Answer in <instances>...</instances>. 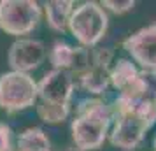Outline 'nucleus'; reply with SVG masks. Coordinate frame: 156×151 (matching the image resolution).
Masks as SVG:
<instances>
[{"instance_id": "1", "label": "nucleus", "mask_w": 156, "mask_h": 151, "mask_svg": "<svg viewBox=\"0 0 156 151\" xmlns=\"http://www.w3.org/2000/svg\"><path fill=\"white\" fill-rule=\"evenodd\" d=\"M114 123V113L111 104L97 97L84 99L77 104L76 116L70 123L72 141L84 151L98 149L105 142Z\"/></svg>"}, {"instance_id": "2", "label": "nucleus", "mask_w": 156, "mask_h": 151, "mask_svg": "<svg viewBox=\"0 0 156 151\" xmlns=\"http://www.w3.org/2000/svg\"><path fill=\"white\" fill-rule=\"evenodd\" d=\"M114 116L133 114L149 127L156 123V70H139L132 84L118 93L111 104Z\"/></svg>"}, {"instance_id": "3", "label": "nucleus", "mask_w": 156, "mask_h": 151, "mask_svg": "<svg viewBox=\"0 0 156 151\" xmlns=\"http://www.w3.org/2000/svg\"><path fill=\"white\" fill-rule=\"evenodd\" d=\"M109 27V16L98 2H84L74 13L69 21V30L83 48H91L104 39Z\"/></svg>"}, {"instance_id": "4", "label": "nucleus", "mask_w": 156, "mask_h": 151, "mask_svg": "<svg viewBox=\"0 0 156 151\" xmlns=\"http://www.w3.org/2000/svg\"><path fill=\"white\" fill-rule=\"evenodd\" d=\"M37 104V81L30 74L5 72L0 76V109L14 114Z\"/></svg>"}, {"instance_id": "5", "label": "nucleus", "mask_w": 156, "mask_h": 151, "mask_svg": "<svg viewBox=\"0 0 156 151\" xmlns=\"http://www.w3.org/2000/svg\"><path fill=\"white\" fill-rule=\"evenodd\" d=\"M42 16L35 0H0V30L21 39L34 32Z\"/></svg>"}, {"instance_id": "6", "label": "nucleus", "mask_w": 156, "mask_h": 151, "mask_svg": "<svg viewBox=\"0 0 156 151\" xmlns=\"http://www.w3.org/2000/svg\"><path fill=\"white\" fill-rule=\"evenodd\" d=\"M74 90L76 79L70 72L53 69L37 83V102L48 106H70Z\"/></svg>"}, {"instance_id": "7", "label": "nucleus", "mask_w": 156, "mask_h": 151, "mask_svg": "<svg viewBox=\"0 0 156 151\" xmlns=\"http://www.w3.org/2000/svg\"><path fill=\"white\" fill-rule=\"evenodd\" d=\"M46 56H48V49L42 41L21 37L11 44L7 53V63L14 72L28 74L30 70L39 69L44 63Z\"/></svg>"}, {"instance_id": "8", "label": "nucleus", "mask_w": 156, "mask_h": 151, "mask_svg": "<svg viewBox=\"0 0 156 151\" xmlns=\"http://www.w3.org/2000/svg\"><path fill=\"white\" fill-rule=\"evenodd\" d=\"M123 48L132 56L142 70H156V23H151L144 28L123 41Z\"/></svg>"}, {"instance_id": "9", "label": "nucleus", "mask_w": 156, "mask_h": 151, "mask_svg": "<svg viewBox=\"0 0 156 151\" xmlns=\"http://www.w3.org/2000/svg\"><path fill=\"white\" fill-rule=\"evenodd\" d=\"M151 128L142 118L133 114H119L114 116L112 130L109 132V142L114 148H119L123 151L135 149L142 139L146 137V132Z\"/></svg>"}, {"instance_id": "10", "label": "nucleus", "mask_w": 156, "mask_h": 151, "mask_svg": "<svg viewBox=\"0 0 156 151\" xmlns=\"http://www.w3.org/2000/svg\"><path fill=\"white\" fill-rule=\"evenodd\" d=\"M48 58H49L53 69L67 70L72 76H81L91 65V55L86 48H83V46L74 48L63 41H56L53 44Z\"/></svg>"}, {"instance_id": "11", "label": "nucleus", "mask_w": 156, "mask_h": 151, "mask_svg": "<svg viewBox=\"0 0 156 151\" xmlns=\"http://www.w3.org/2000/svg\"><path fill=\"white\" fill-rule=\"evenodd\" d=\"M72 13H74L72 0H49L44 4V14H46L48 27L58 34H63L65 30H69Z\"/></svg>"}, {"instance_id": "12", "label": "nucleus", "mask_w": 156, "mask_h": 151, "mask_svg": "<svg viewBox=\"0 0 156 151\" xmlns=\"http://www.w3.org/2000/svg\"><path fill=\"white\" fill-rule=\"evenodd\" d=\"M79 86L90 95H102L111 86V69L102 65H90V69L77 76Z\"/></svg>"}, {"instance_id": "13", "label": "nucleus", "mask_w": 156, "mask_h": 151, "mask_svg": "<svg viewBox=\"0 0 156 151\" xmlns=\"http://www.w3.org/2000/svg\"><path fill=\"white\" fill-rule=\"evenodd\" d=\"M14 151H51V141L42 128L32 127L20 134Z\"/></svg>"}, {"instance_id": "14", "label": "nucleus", "mask_w": 156, "mask_h": 151, "mask_svg": "<svg viewBox=\"0 0 156 151\" xmlns=\"http://www.w3.org/2000/svg\"><path fill=\"white\" fill-rule=\"evenodd\" d=\"M137 74H139V69L135 67V63H132L130 60L119 58L111 67V86L119 93L132 84V81L137 77Z\"/></svg>"}, {"instance_id": "15", "label": "nucleus", "mask_w": 156, "mask_h": 151, "mask_svg": "<svg viewBox=\"0 0 156 151\" xmlns=\"http://www.w3.org/2000/svg\"><path fill=\"white\" fill-rule=\"evenodd\" d=\"M35 106L39 118L49 125L63 123L70 114V106H48V104H41V102H37Z\"/></svg>"}, {"instance_id": "16", "label": "nucleus", "mask_w": 156, "mask_h": 151, "mask_svg": "<svg viewBox=\"0 0 156 151\" xmlns=\"http://www.w3.org/2000/svg\"><path fill=\"white\" fill-rule=\"evenodd\" d=\"M114 53L111 48H95L91 51V63L93 65H102V67H109L112 63Z\"/></svg>"}, {"instance_id": "17", "label": "nucleus", "mask_w": 156, "mask_h": 151, "mask_svg": "<svg viewBox=\"0 0 156 151\" xmlns=\"http://www.w3.org/2000/svg\"><path fill=\"white\" fill-rule=\"evenodd\" d=\"M105 11H111L114 14H125L128 11H132L135 7L133 0H125V2H118V0H104L100 4Z\"/></svg>"}, {"instance_id": "18", "label": "nucleus", "mask_w": 156, "mask_h": 151, "mask_svg": "<svg viewBox=\"0 0 156 151\" xmlns=\"http://www.w3.org/2000/svg\"><path fill=\"white\" fill-rule=\"evenodd\" d=\"M0 151H14L12 130L5 123H0Z\"/></svg>"}, {"instance_id": "19", "label": "nucleus", "mask_w": 156, "mask_h": 151, "mask_svg": "<svg viewBox=\"0 0 156 151\" xmlns=\"http://www.w3.org/2000/svg\"><path fill=\"white\" fill-rule=\"evenodd\" d=\"M63 151H84V149H81V148H77V146H74V144H70V146H67Z\"/></svg>"}, {"instance_id": "20", "label": "nucleus", "mask_w": 156, "mask_h": 151, "mask_svg": "<svg viewBox=\"0 0 156 151\" xmlns=\"http://www.w3.org/2000/svg\"><path fill=\"white\" fill-rule=\"evenodd\" d=\"M153 148H154V151H156V135H154V139H153Z\"/></svg>"}]
</instances>
